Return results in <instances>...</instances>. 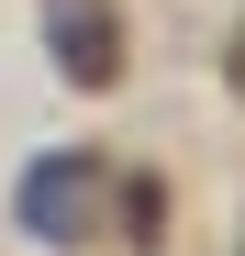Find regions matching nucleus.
<instances>
[{"label": "nucleus", "mask_w": 245, "mask_h": 256, "mask_svg": "<svg viewBox=\"0 0 245 256\" xmlns=\"http://www.w3.org/2000/svg\"><path fill=\"white\" fill-rule=\"evenodd\" d=\"M234 90H245V34H234Z\"/></svg>", "instance_id": "obj_3"}, {"label": "nucleus", "mask_w": 245, "mask_h": 256, "mask_svg": "<svg viewBox=\"0 0 245 256\" xmlns=\"http://www.w3.org/2000/svg\"><path fill=\"white\" fill-rule=\"evenodd\" d=\"M45 45H56V67L78 78V90H112V78H122V22H112V0H45Z\"/></svg>", "instance_id": "obj_2"}, {"label": "nucleus", "mask_w": 245, "mask_h": 256, "mask_svg": "<svg viewBox=\"0 0 245 256\" xmlns=\"http://www.w3.org/2000/svg\"><path fill=\"white\" fill-rule=\"evenodd\" d=\"M12 212H22L34 245H78L100 223V156H34L22 190H12Z\"/></svg>", "instance_id": "obj_1"}]
</instances>
